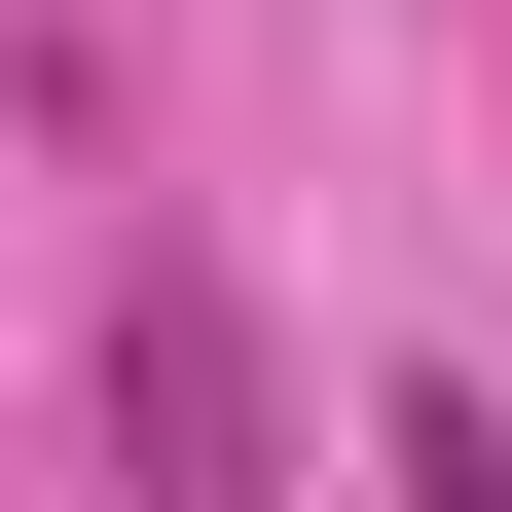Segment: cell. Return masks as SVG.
<instances>
[{
    "label": "cell",
    "instance_id": "cell-1",
    "mask_svg": "<svg viewBox=\"0 0 512 512\" xmlns=\"http://www.w3.org/2000/svg\"><path fill=\"white\" fill-rule=\"evenodd\" d=\"M110 512H293V476H256V293H220V256L110 293Z\"/></svg>",
    "mask_w": 512,
    "mask_h": 512
}]
</instances>
